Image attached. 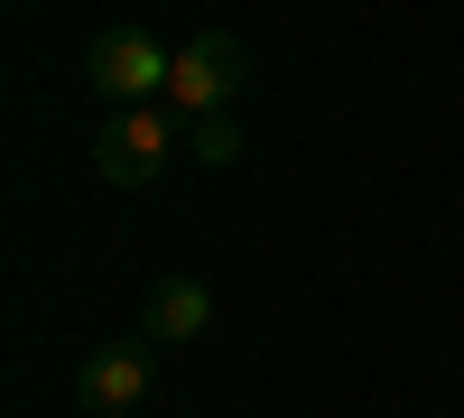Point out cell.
<instances>
[{
  "mask_svg": "<svg viewBox=\"0 0 464 418\" xmlns=\"http://www.w3.org/2000/svg\"><path fill=\"white\" fill-rule=\"evenodd\" d=\"M242 84H251V47H242L232 28H205V37H186V47H177V65H168V102L186 112V122L223 112Z\"/></svg>",
  "mask_w": 464,
  "mask_h": 418,
  "instance_id": "1",
  "label": "cell"
},
{
  "mask_svg": "<svg viewBox=\"0 0 464 418\" xmlns=\"http://www.w3.org/2000/svg\"><path fill=\"white\" fill-rule=\"evenodd\" d=\"M168 65H177V56H168L140 19H130V28H93V47H84V74H93V93H102L111 112L168 93Z\"/></svg>",
  "mask_w": 464,
  "mask_h": 418,
  "instance_id": "2",
  "label": "cell"
},
{
  "mask_svg": "<svg viewBox=\"0 0 464 418\" xmlns=\"http://www.w3.org/2000/svg\"><path fill=\"white\" fill-rule=\"evenodd\" d=\"M159 168H168V122H159L149 102H121V112L93 131V177H102V186H149Z\"/></svg>",
  "mask_w": 464,
  "mask_h": 418,
  "instance_id": "3",
  "label": "cell"
},
{
  "mask_svg": "<svg viewBox=\"0 0 464 418\" xmlns=\"http://www.w3.org/2000/svg\"><path fill=\"white\" fill-rule=\"evenodd\" d=\"M74 400L84 409H102V418H121V409H140L149 400V345H93L84 363H74Z\"/></svg>",
  "mask_w": 464,
  "mask_h": 418,
  "instance_id": "4",
  "label": "cell"
},
{
  "mask_svg": "<svg viewBox=\"0 0 464 418\" xmlns=\"http://www.w3.org/2000/svg\"><path fill=\"white\" fill-rule=\"evenodd\" d=\"M214 326V288L205 279H159L140 297V345H205Z\"/></svg>",
  "mask_w": 464,
  "mask_h": 418,
  "instance_id": "5",
  "label": "cell"
},
{
  "mask_svg": "<svg viewBox=\"0 0 464 418\" xmlns=\"http://www.w3.org/2000/svg\"><path fill=\"white\" fill-rule=\"evenodd\" d=\"M186 149H196L205 168H232V159H242V122H232V112H205V122L186 131Z\"/></svg>",
  "mask_w": 464,
  "mask_h": 418,
  "instance_id": "6",
  "label": "cell"
}]
</instances>
